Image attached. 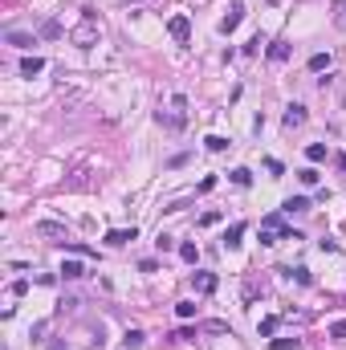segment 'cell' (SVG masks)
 <instances>
[{"instance_id":"obj_24","label":"cell","mask_w":346,"mask_h":350,"mask_svg":"<svg viewBox=\"0 0 346 350\" xmlns=\"http://www.w3.org/2000/svg\"><path fill=\"white\" fill-rule=\"evenodd\" d=\"M41 37H45V41L61 37V25H57V21H45V25H41Z\"/></svg>"},{"instance_id":"obj_23","label":"cell","mask_w":346,"mask_h":350,"mask_svg":"<svg viewBox=\"0 0 346 350\" xmlns=\"http://www.w3.org/2000/svg\"><path fill=\"white\" fill-rule=\"evenodd\" d=\"M179 257H183L187 265H196V261H200V248H196V244H179Z\"/></svg>"},{"instance_id":"obj_11","label":"cell","mask_w":346,"mask_h":350,"mask_svg":"<svg viewBox=\"0 0 346 350\" xmlns=\"http://www.w3.org/2000/svg\"><path fill=\"white\" fill-rule=\"evenodd\" d=\"M281 212H289V216H293V212H310V200H305V196H289L285 204H281Z\"/></svg>"},{"instance_id":"obj_31","label":"cell","mask_w":346,"mask_h":350,"mask_svg":"<svg viewBox=\"0 0 346 350\" xmlns=\"http://www.w3.org/2000/svg\"><path fill=\"white\" fill-rule=\"evenodd\" d=\"M338 171H342V175H346V155H338Z\"/></svg>"},{"instance_id":"obj_27","label":"cell","mask_w":346,"mask_h":350,"mask_svg":"<svg viewBox=\"0 0 346 350\" xmlns=\"http://www.w3.org/2000/svg\"><path fill=\"white\" fill-rule=\"evenodd\" d=\"M297 179H301L305 187H314V183H318V171H314V167H305V171H297Z\"/></svg>"},{"instance_id":"obj_8","label":"cell","mask_w":346,"mask_h":350,"mask_svg":"<svg viewBox=\"0 0 346 350\" xmlns=\"http://www.w3.org/2000/svg\"><path fill=\"white\" fill-rule=\"evenodd\" d=\"M8 45H16V49H33V45H37V37H33V33L12 29V33H8Z\"/></svg>"},{"instance_id":"obj_10","label":"cell","mask_w":346,"mask_h":350,"mask_svg":"<svg viewBox=\"0 0 346 350\" xmlns=\"http://www.w3.org/2000/svg\"><path fill=\"white\" fill-rule=\"evenodd\" d=\"M240 236H244V224H228L224 228V248H240Z\"/></svg>"},{"instance_id":"obj_17","label":"cell","mask_w":346,"mask_h":350,"mask_svg":"<svg viewBox=\"0 0 346 350\" xmlns=\"http://www.w3.org/2000/svg\"><path fill=\"white\" fill-rule=\"evenodd\" d=\"M289 53H293V49H289L285 41H277V45H269V61H289Z\"/></svg>"},{"instance_id":"obj_14","label":"cell","mask_w":346,"mask_h":350,"mask_svg":"<svg viewBox=\"0 0 346 350\" xmlns=\"http://www.w3.org/2000/svg\"><path fill=\"white\" fill-rule=\"evenodd\" d=\"M204 147H208L212 155H220V151H228V139H224V134H208V139H204Z\"/></svg>"},{"instance_id":"obj_26","label":"cell","mask_w":346,"mask_h":350,"mask_svg":"<svg viewBox=\"0 0 346 350\" xmlns=\"http://www.w3.org/2000/svg\"><path fill=\"white\" fill-rule=\"evenodd\" d=\"M301 342L297 338H273V350H297Z\"/></svg>"},{"instance_id":"obj_1","label":"cell","mask_w":346,"mask_h":350,"mask_svg":"<svg viewBox=\"0 0 346 350\" xmlns=\"http://www.w3.org/2000/svg\"><path fill=\"white\" fill-rule=\"evenodd\" d=\"M73 45H78V49L98 45V16H94V8H86V12H82V25L73 29Z\"/></svg>"},{"instance_id":"obj_12","label":"cell","mask_w":346,"mask_h":350,"mask_svg":"<svg viewBox=\"0 0 346 350\" xmlns=\"http://www.w3.org/2000/svg\"><path fill=\"white\" fill-rule=\"evenodd\" d=\"M82 273H86V269H82V261H61V277H65V281H78Z\"/></svg>"},{"instance_id":"obj_28","label":"cell","mask_w":346,"mask_h":350,"mask_svg":"<svg viewBox=\"0 0 346 350\" xmlns=\"http://www.w3.org/2000/svg\"><path fill=\"white\" fill-rule=\"evenodd\" d=\"M216 220H220V212H204V216H200V224H204V228H212Z\"/></svg>"},{"instance_id":"obj_13","label":"cell","mask_w":346,"mask_h":350,"mask_svg":"<svg viewBox=\"0 0 346 350\" xmlns=\"http://www.w3.org/2000/svg\"><path fill=\"white\" fill-rule=\"evenodd\" d=\"M228 179L236 183V187H248V183H253V171H248V167H232Z\"/></svg>"},{"instance_id":"obj_4","label":"cell","mask_w":346,"mask_h":350,"mask_svg":"<svg viewBox=\"0 0 346 350\" xmlns=\"http://www.w3.org/2000/svg\"><path fill=\"white\" fill-rule=\"evenodd\" d=\"M240 21H244V4H232L228 12H224V21H220V33H236Z\"/></svg>"},{"instance_id":"obj_20","label":"cell","mask_w":346,"mask_h":350,"mask_svg":"<svg viewBox=\"0 0 346 350\" xmlns=\"http://www.w3.org/2000/svg\"><path fill=\"white\" fill-rule=\"evenodd\" d=\"M277 326H281V322L269 314V318H261V326H257V330H261V338H269V334H277Z\"/></svg>"},{"instance_id":"obj_19","label":"cell","mask_w":346,"mask_h":350,"mask_svg":"<svg viewBox=\"0 0 346 350\" xmlns=\"http://www.w3.org/2000/svg\"><path fill=\"white\" fill-rule=\"evenodd\" d=\"M334 29H346V0H334Z\"/></svg>"},{"instance_id":"obj_22","label":"cell","mask_w":346,"mask_h":350,"mask_svg":"<svg viewBox=\"0 0 346 350\" xmlns=\"http://www.w3.org/2000/svg\"><path fill=\"white\" fill-rule=\"evenodd\" d=\"M330 338H334V342H346V318L330 322Z\"/></svg>"},{"instance_id":"obj_15","label":"cell","mask_w":346,"mask_h":350,"mask_svg":"<svg viewBox=\"0 0 346 350\" xmlns=\"http://www.w3.org/2000/svg\"><path fill=\"white\" fill-rule=\"evenodd\" d=\"M41 69H45V61H41V57H25V61H21V73H25V77H33V73H41Z\"/></svg>"},{"instance_id":"obj_32","label":"cell","mask_w":346,"mask_h":350,"mask_svg":"<svg viewBox=\"0 0 346 350\" xmlns=\"http://www.w3.org/2000/svg\"><path fill=\"white\" fill-rule=\"evenodd\" d=\"M269 4H277V0H269Z\"/></svg>"},{"instance_id":"obj_16","label":"cell","mask_w":346,"mask_h":350,"mask_svg":"<svg viewBox=\"0 0 346 350\" xmlns=\"http://www.w3.org/2000/svg\"><path fill=\"white\" fill-rule=\"evenodd\" d=\"M305 159H310V163H322V159H326V143H310V147H305Z\"/></svg>"},{"instance_id":"obj_3","label":"cell","mask_w":346,"mask_h":350,"mask_svg":"<svg viewBox=\"0 0 346 350\" xmlns=\"http://www.w3.org/2000/svg\"><path fill=\"white\" fill-rule=\"evenodd\" d=\"M167 33H171L175 41H187V37H191V21L179 12V16H171V21H167Z\"/></svg>"},{"instance_id":"obj_2","label":"cell","mask_w":346,"mask_h":350,"mask_svg":"<svg viewBox=\"0 0 346 350\" xmlns=\"http://www.w3.org/2000/svg\"><path fill=\"white\" fill-rule=\"evenodd\" d=\"M159 126H167V130H183V122H187V98L183 94H175L171 98V110H159Z\"/></svg>"},{"instance_id":"obj_30","label":"cell","mask_w":346,"mask_h":350,"mask_svg":"<svg viewBox=\"0 0 346 350\" xmlns=\"http://www.w3.org/2000/svg\"><path fill=\"white\" fill-rule=\"evenodd\" d=\"M265 171H269V175H281V171H285V167H281L277 159H265Z\"/></svg>"},{"instance_id":"obj_5","label":"cell","mask_w":346,"mask_h":350,"mask_svg":"<svg viewBox=\"0 0 346 350\" xmlns=\"http://www.w3.org/2000/svg\"><path fill=\"white\" fill-rule=\"evenodd\" d=\"M134 236H139V228H134V224H130V228H110V232H106V244L122 248V244H130Z\"/></svg>"},{"instance_id":"obj_6","label":"cell","mask_w":346,"mask_h":350,"mask_svg":"<svg viewBox=\"0 0 346 350\" xmlns=\"http://www.w3.org/2000/svg\"><path fill=\"white\" fill-rule=\"evenodd\" d=\"M285 130H293V126H305V106L301 102H293V106H285Z\"/></svg>"},{"instance_id":"obj_25","label":"cell","mask_w":346,"mask_h":350,"mask_svg":"<svg viewBox=\"0 0 346 350\" xmlns=\"http://www.w3.org/2000/svg\"><path fill=\"white\" fill-rule=\"evenodd\" d=\"M175 314H179V318H196V301H179Z\"/></svg>"},{"instance_id":"obj_9","label":"cell","mask_w":346,"mask_h":350,"mask_svg":"<svg viewBox=\"0 0 346 350\" xmlns=\"http://www.w3.org/2000/svg\"><path fill=\"white\" fill-rule=\"evenodd\" d=\"M37 232H41V236H57V244H69V236H65V228H61V224L41 220V224H37Z\"/></svg>"},{"instance_id":"obj_29","label":"cell","mask_w":346,"mask_h":350,"mask_svg":"<svg viewBox=\"0 0 346 350\" xmlns=\"http://www.w3.org/2000/svg\"><path fill=\"white\" fill-rule=\"evenodd\" d=\"M293 277H297V285H310L314 277H310V269H293Z\"/></svg>"},{"instance_id":"obj_18","label":"cell","mask_w":346,"mask_h":350,"mask_svg":"<svg viewBox=\"0 0 346 350\" xmlns=\"http://www.w3.org/2000/svg\"><path fill=\"white\" fill-rule=\"evenodd\" d=\"M143 342H147V338H143V330H126V338H122V346H126V350H139Z\"/></svg>"},{"instance_id":"obj_21","label":"cell","mask_w":346,"mask_h":350,"mask_svg":"<svg viewBox=\"0 0 346 350\" xmlns=\"http://www.w3.org/2000/svg\"><path fill=\"white\" fill-rule=\"evenodd\" d=\"M310 69H314V73L330 69V53H314V57H310Z\"/></svg>"},{"instance_id":"obj_7","label":"cell","mask_w":346,"mask_h":350,"mask_svg":"<svg viewBox=\"0 0 346 350\" xmlns=\"http://www.w3.org/2000/svg\"><path fill=\"white\" fill-rule=\"evenodd\" d=\"M191 285H196V293H216L220 281H216V273H196V277H191Z\"/></svg>"}]
</instances>
